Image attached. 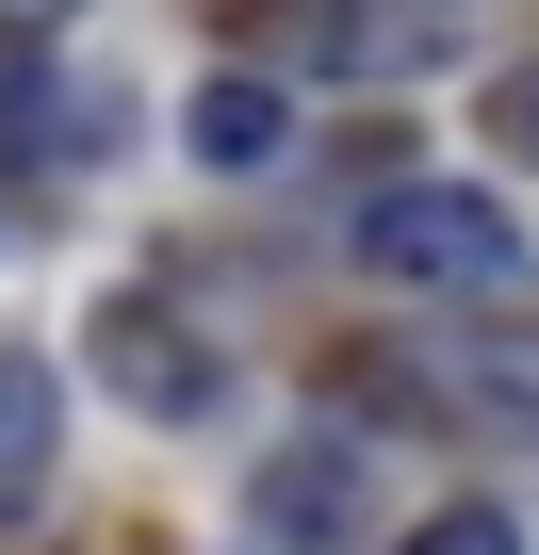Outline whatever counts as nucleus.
Wrapping results in <instances>:
<instances>
[{"label": "nucleus", "mask_w": 539, "mask_h": 555, "mask_svg": "<svg viewBox=\"0 0 539 555\" xmlns=\"http://www.w3.org/2000/svg\"><path fill=\"white\" fill-rule=\"evenodd\" d=\"M50 441H66V392H50V360H0V522L50 490Z\"/></svg>", "instance_id": "5"}, {"label": "nucleus", "mask_w": 539, "mask_h": 555, "mask_svg": "<svg viewBox=\"0 0 539 555\" xmlns=\"http://www.w3.org/2000/svg\"><path fill=\"white\" fill-rule=\"evenodd\" d=\"M279 147H295V99L261 82V66H213V82H196V164H213V180L279 164Z\"/></svg>", "instance_id": "3"}, {"label": "nucleus", "mask_w": 539, "mask_h": 555, "mask_svg": "<svg viewBox=\"0 0 539 555\" xmlns=\"http://www.w3.org/2000/svg\"><path fill=\"white\" fill-rule=\"evenodd\" d=\"M82 0H0V50H34V34H66Z\"/></svg>", "instance_id": "9"}, {"label": "nucleus", "mask_w": 539, "mask_h": 555, "mask_svg": "<svg viewBox=\"0 0 539 555\" xmlns=\"http://www.w3.org/2000/svg\"><path fill=\"white\" fill-rule=\"evenodd\" d=\"M99 376H115L147 425H196V392H213L196 327H180V311H147V295H115V311H99Z\"/></svg>", "instance_id": "2"}, {"label": "nucleus", "mask_w": 539, "mask_h": 555, "mask_svg": "<svg viewBox=\"0 0 539 555\" xmlns=\"http://www.w3.org/2000/svg\"><path fill=\"white\" fill-rule=\"evenodd\" d=\"M344 245H360L376 278H409V295H523V229H506L474 180H376Z\"/></svg>", "instance_id": "1"}, {"label": "nucleus", "mask_w": 539, "mask_h": 555, "mask_svg": "<svg viewBox=\"0 0 539 555\" xmlns=\"http://www.w3.org/2000/svg\"><path fill=\"white\" fill-rule=\"evenodd\" d=\"M409 555H523V522H506V506H441Z\"/></svg>", "instance_id": "7"}, {"label": "nucleus", "mask_w": 539, "mask_h": 555, "mask_svg": "<svg viewBox=\"0 0 539 555\" xmlns=\"http://www.w3.org/2000/svg\"><path fill=\"white\" fill-rule=\"evenodd\" d=\"M115 147V99L82 82H0V164H99Z\"/></svg>", "instance_id": "4"}, {"label": "nucleus", "mask_w": 539, "mask_h": 555, "mask_svg": "<svg viewBox=\"0 0 539 555\" xmlns=\"http://www.w3.org/2000/svg\"><path fill=\"white\" fill-rule=\"evenodd\" d=\"M261 522H279L295 555H328V539H344V457H328V441L279 457V474H261Z\"/></svg>", "instance_id": "6"}, {"label": "nucleus", "mask_w": 539, "mask_h": 555, "mask_svg": "<svg viewBox=\"0 0 539 555\" xmlns=\"http://www.w3.org/2000/svg\"><path fill=\"white\" fill-rule=\"evenodd\" d=\"M490 147H506V164H539V66H506V82H490Z\"/></svg>", "instance_id": "8"}]
</instances>
